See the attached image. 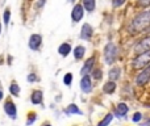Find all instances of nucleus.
Returning a JSON list of instances; mask_svg holds the SVG:
<instances>
[{"label": "nucleus", "instance_id": "nucleus-6", "mask_svg": "<svg viewBox=\"0 0 150 126\" xmlns=\"http://www.w3.org/2000/svg\"><path fill=\"white\" fill-rule=\"evenodd\" d=\"M83 15H84V7L82 4H76L71 11V20L74 23H78L83 18Z\"/></svg>", "mask_w": 150, "mask_h": 126}, {"label": "nucleus", "instance_id": "nucleus-15", "mask_svg": "<svg viewBox=\"0 0 150 126\" xmlns=\"http://www.w3.org/2000/svg\"><path fill=\"white\" fill-rule=\"evenodd\" d=\"M120 72H121V70H120V67H113V68H111L109 70V74H108V76H109V79L111 80H117L120 77Z\"/></svg>", "mask_w": 150, "mask_h": 126}, {"label": "nucleus", "instance_id": "nucleus-23", "mask_svg": "<svg viewBox=\"0 0 150 126\" xmlns=\"http://www.w3.org/2000/svg\"><path fill=\"white\" fill-rule=\"evenodd\" d=\"M9 18H11V11L9 8H7L4 12V24H9Z\"/></svg>", "mask_w": 150, "mask_h": 126}, {"label": "nucleus", "instance_id": "nucleus-30", "mask_svg": "<svg viewBox=\"0 0 150 126\" xmlns=\"http://www.w3.org/2000/svg\"><path fill=\"white\" fill-rule=\"evenodd\" d=\"M0 100H3V92L0 91Z\"/></svg>", "mask_w": 150, "mask_h": 126}, {"label": "nucleus", "instance_id": "nucleus-27", "mask_svg": "<svg viewBox=\"0 0 150 126\" xmlns=\"http://www.w3.org/2000/svg\"><path fill=\"white\" fill-rule=\"evenodd\" d=\"M138 5L140 7H149L150 5V0H138Z\"/></svg>", "mask_w": 150, "mask_h": 126}, {"label": "nucleus", "instance_id": "nucleus-5", "mask_svg": "<svg viewBox=\"0 0 150 126\" xmlns=\"http://www.w3.org/2000/svg\"><path fill=\"white\" fill-rule=\"evenodd\" d=\"M150 82V64H148L146 67H144L141 70V72L137 75L136 77V84L137 85H145Z\"/></svg>", "mask_w": 150, "mask_h": 126}, {"label": "nucleus", "instance_id": "nucleus-31", "mask_svg": "<svg viewBox=\"0 0 150 126\" xmlns=\"http://www.w3.org/2000/svg\"><path fill=\"white\" fill-rule=\"evenodd\" d=\"M67 1H70V3H71V1H74V0H67Z\"/></svg>", "mask_w": 150, "mask_h": 126}, {"label": "nucleus", "instance_id": "nucleus-33", "mask_svg": "<svg viewBox=\"0 0 150 126\" xmlns=\"http://www.w3.org/2000/svg\"><path fill=\"white\" fill-rule=\"evenodd\" d=\"M45 126H52V125H45Z\"/></svg>", "mask_w": 150, "mask_h": 126}, {"label": "nucleus", "instance_id": "nucleus-29", "mask_svg": "<svg viewBox=\"0 0 150 126\" xmlns=\"http://www.w3.org/2000/svg\"><path fill=\"white\" fill-rule=\"evenodd\" d=\"M28 80H29V82H34V80H36V76H34V75H29Z\"/></svg>", "mask_w": 150, "mask_h": 126}, {"label": "nucleus", "instance_id": "nucleus-3", "mask_svg": "<svg viewBox=\"0 0 150 126\" xmlns=\"http://www.w3.org/2000/svg\"><path fill=\"white\" fill-rule=\"evenodd\" d=\"M148 64H150V50L146 53H142V54H138L137 57L133 61V67L136 70H140L146 67Z\"/></svg>", "mask_w": 150, "mask_h": 126}, {"label": "nucleus", "instance_id": "nucleus-7", "mask_svg": "<svg viewBox=\"0 0 150 126\" xmlns=\"http://www.w3.org/2000/svg\"><path fill=\"white\" fill-rule=\"evenodd\" d=\"M42 44V37L40 34H32L29 38V47L32 50H38Z\"/></svg>", "mask_w": 150, "mask_h": 126}, {"label": "nucleus", "instance_id": "nucleus-16", "mask_svg": "<svg viewBox=\"0 0 150 126\" xmlns=\"http://www.w3.org/2000/svg\"><path fill=\"white\" fill-rule=\"evenodd\" d=\"M115 89H116V83H115L113 80L105 83V84H104V87H103V91L105 93H113Z\"/></svg>", "mask_w": 150, "mask_h": 126}, {"label": "nucleus", "instance_id": "nucleus-28", "mask_svg": "<svg viewBox=\"0 0 150 126\" xmlns=\"http://www.w3.org/2000/svg\"><path fill=\"white\" fill-rule=\"evenodd\" d=\"M141 118H142V116H141V113H134V116H133V121L134 122H138V121H141Z\"/></svg>", "mask_w": 150, "mask_h": 126}, {"label": "nucleus", "instance_id": "nucleus-21", "mask_svg": "<svg viewBox=\"0 0 150 126\" xmlns=\"http://www.w3.org/2000/svg\"><path fill=\"white\" fill-rule=\"evenodd\" d=\"M9 92L12 93L13 96H18L20 95V87L16 82H12V84L9 85Z\"/></svg>", "mask_w": 150, "mask_h": 126}, {"label": "nucleus", "instance_id": "nucleus-11", "mask_svg": "<svg viewBox=\"0 0 150 126\" xmlns=\"http://www.w3.org/2000/svg\"><path fill=\"white\" fill-rule=\"evenodd\" d=\"M93 62H95V58H93V57L88 58V59L86 61L84 66H83L82 70H80V74H82V76H83V75H88V72H90L91 70H92V67H93Z\"/></svg>", "mask_w": 150, "mask_h": 126}, {"label": "nucleus", "instance_id": "nucleus-2", "mask_svg": "<svg viewBox=\"0 0 150 126\" xmlns=\"http://www.w3.org/2000/svg\"><path fill=\"white\" fill-rule=\"evenodd\" d=\"M117 53H119V50H117L116 45L109 42L105 46V49H104V61H105V63L107 64L113 63L117 58Z\"/></svg>", "mask_w": 150, "mask_h": 126}, {"label": "nucleus", "instance_id": "nucleus-13", "mask_svg": "<svg viewBox=\"0 0 150 126\" xmlns=\"http://www.w3.org/2000/svg\"><path fill=\"white\" fill-rule=\"evenodd\" d=\"M58 53H59L62 57H67L71 53V46L69 44H62L59 47H58Z\"/></svg>", "mask_w": 150, "mask_h": 126}, {"label": "nucleus", "instance_id": "nucleus-32", "mask_svg": "<svg viewBox=\"0 0 150 126\" xmlns=\"http://www.w3.org/2000/svg\"><path fill=\"white\" fill-rule=\"evenodd\" d=\"M0 30H1V24H0Z\"/></svg>", "mask_w": 150, "mask_h": 126}, {"label": "nucleus", "instance_id": "nucleus-12", "mask_svg": "<svg viewBox=\"0 0 150 126\" xmlns=\"http://www.w3.org/2000/svg\"><path fill=\"white\" fill-rule=\"evenodd\" d=\"M128 111H129V108H128L127 104L120 103L119 105H117V109H116V114H117V117H124L125 114L128 113Z\"/></svg>", "mask_w": 150, "mask_h": 126}, {"label": "nucleus", "instance_id": "nucleus-14", "mask_svg": "<svg viewBox=\"0 0 150 126\" xmlns=\"http://www.w3.org/2000/svg\"><path fill=\"white\" fill-rule=\"evenodd\" d=\"M42 103V92L41 91H34L32 93V104L37 105V104H41Z\"/></svg>", "mask_w": 150, "mask_h": 126}, {"label": "nucleus", "instance_id": "nucleus-17", "mask_svg": "<svg viewBox=\"0 0 150 126\" xmlns=\"http://www.w3.org/2000/svg\"><path fill=\"white\" fill-rule=\"evenodd\" d=\"M84 53H86V49L83 46H76L74 49V57H75V59H82L83 57H84Z\"/></svg>", "mask_w": 150, "mask_h": 126}, {"label": "nucleus", "instance_id": "nucleus-19", "mask_svg": "<svg viewBox=\"0 0 150 126\" xmlns=\"http://www.w3.org/2000/svg\"><path fill=\"white\" fill-rule=\"evenodd\" d=\"M66 113L67 114H82V112H80V109L78 108L75 104H70V105L66 108Z\"/></svg>", "mask_w": 150, "mask_h": 126}, {"label": "nucleus", "instance_id": "nucleus-20", "mask_svg": "<svg viewBox=\"0 0 150 126\" xmlns=\"http://www.w3.org/2000/svg\"><path fill=\"white\" fill-rule=\"evenodd\" d=\"M112 120H113V114L108 113L103 120H101L100 122H99V125H98V126H108V125L112 122Z\"/></svg>", "mask_w": 150, "mask_h": 126}, {"label": "nucleus", "instance_id": "nucleus-24", "mask_svg": "<svg viewBox=\"0 0 150 126\" xmlns=\"http://www.w3.org/2000/svg\"><path fill=\"white\" fill-rule=\"evenodd\" d=\"M28 116H29V117H28V121H26V125L33 124L34 120H36V113H34V112H32V113H29Z\"/></svg>", "mask_w": 150, "mask_h": 126}, {"label": "nucleus", "instance_id": "nucleus-18", "mask_svg": "<svg viewBox=\"0 0 150 126\" xmlns=\"http://www.w3.org/2000/svg\"><path fill=\"white\" fill-rule=\"evenodd\" d=\"M95 5H96L95 0H83V7H84V9L88 11V12H92V11L95 9Z\"/></svg>", "mask_w": 150, "mask_h": 126}, {"label": "nucleus", "instance_id": "nucleus-25", "mask_svg": "<svg viewBox=\"0 0 150 126\" xmlns=\"http://www.w3.org/2000/svg\"><path fill=\"white\" fill-rule=\"evenodd\" d=\"M125 3V0H112V5H113L115 8H119V7H121L122 4Z\"/></svg>", "mask_w": 150, "mask_h": 126}, {"label": "nucleus", "instance_id": "nucleus-22", "mask_svg": "<svg viewBox=\"0 0 150 126\" xmlns=\"http://www.w3.org/2000/svg\"><path fill=\"white\" fill-rule=\"evenodd\" d=\"M71 82H73V74L67 72V74L65 75V77H63V83H65L66 85H70Z\"/></svg>", "mask_w": 150, "mask_h": 126}, {"label": "nucleus", "instance_id": "nucleus-1", "mask_svg": "<svg viewBox=\"0 0 150 126\" xmlns=\"http://www.w3.org/2000/svg\"><path fill=\"white\" fill-rule=\"evenodd\" d=\"M149 26H150V9L138 13L133 18L132 24L129 26V33H132V34L141 33V32L146 30Z\"/></svg>", "mask_w": 150, "mask_h": 126}, {"label": "nucleus", "instance_id": "nucleus-8", "mask_svg": "<svg viewBox=\"0 0 150 126\" xmlns=\"http://www.w3.org/2000/svg\"><path fill=\"white\" fill-rule=\"evenodd\" d=\"M4 111H5V113H7L8 116H11L12 118H16L17 111H16V105L13 104L12 100H9V99H8V100L5 101V104H4Z\"/></svg>", "mask_w": 150, "mask_h": 126}, {"label": "nucleus", "instance_id": "nucleus-10", "mask_svg": "<svg viewBox=\"0 0 150 126\" xmlns=\"http://www.w3.org/2000/svg\"><path fill=\"white\" fill-rule=\"evenodd\" d=\"M92 33H93V29L90 24H83L82 26V30H80V38L82 39H90L92 37Z\"/></svg>", "mask_w": 150, "mask_h": 126}, {"label": "nucleus", "instance_id": "nucleus-26", "mask_svg": "<svg viewBox=\"0 0 150 126\" xmlns=\"http://www.w3.org/2000/svg\"><path fill=\"white\" fill-rule=\"evenodd\" d=\"M92 75H93V77H95V79H101V70H99V68L93 70Z\"/></svg>", "mask_w": 150, "mask_h": 126}, {"label": "nucleus", "instance_id": "nucleus-9", "mask_svg": "<svg viewBox=\"0 0 150 126\" xmlns=\"http://www.w3.org/2000/svg\"><path fill=\"white\" fill-rule=\"evenodd\" d=\"M80 88H82L83 92L88 93L92 89V83H91V77L88 75H83L82 80H80Z\"/></svg>", "mask_w": 150, "mask_h": 126}, {"label": "nucleus", "instance_id": "nucleus-4", "mask_svg": "<svg viewBox=\"0 0 150 126\" xmlns=\"http://www.w3.org/2000/svg\"><path fill=\"white\" fill-rule=\"evenodd\" d=\"M133 50H134L136 54H142V53H146L150 50V36L148 37H144L142 39H140V41L137 42V44L134 45V47H133Z\"/></svg>", "mask_w": 150, "mask_h": 126}]
</instances>
